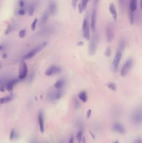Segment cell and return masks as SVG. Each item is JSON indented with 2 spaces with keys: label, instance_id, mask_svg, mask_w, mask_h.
Wrapping results in <instances>:
<instances>
[{
  "label": "cell",
  "instance_id": "6da1fadb",
  "mask_svg": "<svg viewBox=\"0 0 142 143\" xmlns=\"http://www.w3.org/2000/svg\"><path fill=\"white\" fill-rule=\"evenodd\" d=\"M88 46V54L91 56L95 55L96 53L99 43V36L97 32H94Z\"/></svg>",
  "mask_w": 142,
  "mask_h": 143
},
{
  "label": "cell",
  "instance_id": "7a4b0ae2",
  "mask_svg": "<svg viewBox=\"0 0 142 143\" xmlns=\"http://www.w3.org/2000/svg\"><path fill=\"white\" fill-rule=\"evenodd\" d=\"M133 60L131 58L128 59L125 62L120 71V74L122 77H125L128 74L133 67Z\"/></svg>",
  "mask_w": 142,
  "mask_h": 143
},
{
  "label": "cell",
  "instance_id": "3957f363",
  "mask_svg": "<svg viewBox=\"0 0 142 143\" xmlns=\"http://www.w3.org/2000/svg\"><path fill=\"white\" fill-rule=\"evenodd\" d=\"M105 34L107 41L108 42H111L113 41L114 36V26L113 23H109L107 25Z\"/></svg>",
  "mask_w": 142,
  "mask_h": 143
},
{
  "label": "cell",
  "instance_id": "277c9868",
  "mask_svg": "<svg viewBox=\"0 0 142 143\" xmlns=\"http://www.w3.org/2000/svg\"><path fill=\"white\" fill-rule=\"evenodd\" d=\"M46 45L47 43L44 42L43 44L39 45L36 47L35 48L24 56V59H29L33 57L34 56L36 55V54H37V53L39 52L40 51H41L43 49H44V48L46 46Z\"/></svg>",
  "mask_w": 142,
  "mask_h": 143
},
{
  "label": "cell",
  "instance_id": "5b68a950",
  "mask_svg": "<svg viewBox=\"0 0 142 143\" xmlns=\"http://www.w3.org/2000/svg\"><path fill=\"white\" fill-rule=\"evenodd\" d=\"M28 73V68L27 65L25 62L22 61L20 65L19 72V78L20 80L25 79Z\"/></svg>",
  "mask_w": 142,
  "mask_h": 143
},
{
  "label": "cell",
  "instance_id": "8992f818",
  "mask_svg": "<svg viewBox=\"0 0 142 143\" xmlns=\"http://www.w3.org/2000/svg\"><path fill=\"white\" fill-rule=\"evenodd\" d=\"M63 92L61 90L53 91L49 92L47 97L50 101H56L60 99L63 96Z\"/></svg>",
  "mask_w": 142,
  "mask_h": 143
},
{
  "label": "cell",
  "instance_id": "52a82bcc",
  "mask_svg": "<svg viewBox=\"0 0 142 143\" xmlns=\"http://www.w3.org/2000/svg\"><path fill=\"white\" fill-rule=\"evenodd\" d=\"M83 36L86 39L88 40L90 38L89 27L88 23V19L86 18L83 21Z\"/></svg>",
  "mask_w": 142,
  "mask_h": 143
},
{
  "label": "cell",
  "instance_id": "ba28073f",
  "mask_svg": "<svg viewBox=\"0 0 142 143\" xmlns=\"http://www.w3.org/2000/svg\"><path fill=\"white\" fill-rule=\"evenodd\" d=\"M62 71L61 68L60 67L52 65L49 67L45 72V74L47 76H50L60 73Z\"/></svg>",
  "mask_w": 142,
  "mask_h": 143
},
{
  "label": "cell",
  "instance_id": "9c48e42d",
  "mask_svg": "<svg viewBox=\"0 0 142 143\" xmlns=\"http://www.w3.org/2000/svg\"><path fill=\"white\" fill-rule=\"evenodd\" d=\"M122 57V52H119L118 51H117L113 62V69L115 71L117 70L118 68Z\"/></svg>",
  "mask_w": 142,
  "mask_h": 143
},
{
  "label": "cell",
  "instance_id": "30bf717a",
  "mask_svg": "<svg viewBox=\"0 0 142 143\" xmlns=\"http://www.w3.org/2000/svg\"><path fill=\"white\" fill-rule=\"evenodd\" d=\"M132 119L135 123H139L142 121V110L141 109H138L133 112Z\"/></svg>",
  "mask_w": 142,
  "mask_h": 143
},
{
  "label": "cell",
  "instance_id": "8fae6325",
  "mask_svg": "<svg viewBox=\"0 0 142 143\" xmlns=\"http://www.w3.org/2000/svg\"><path fill=\"white\" fill-rule=\"evenodd\" d=\"M112 129L114 131L117 132L122 135L124 134L125 133V129L124 126L120 123H116L113 124Z\"/></svg>",
  "mask_w": 142,
  "mask_h": 143
},
{
  "label": "cell",
  "instance_id": "7c38bea8",
  "mask_svg": "<svg viewBox=\"0 0 142 143\" xmlns=\"http://www.w3.org/2000/svg\"><path fill=\"white\" fill-rule=\"evenodd\" d=\"M57 4L55 0H50L48 3V12L50 14L54 16L56 13Z\"/></svg>",
  "mask_w": 142,
  "mask_h": 143
},
{
  "label": "cell",
  "instance_id": "4fadbf2b",
  "mask_svg": "<svg viewBox=\"0 0 142 143\" xmlns=\"http://www.w3.org/2000/svg\"><path fill=\"white\" fill-rule=\"evenodd\" d=\"M38 121L41 132V133H44L45 130L44 123V113L41 110H40L38 112Z\"/></svg>",
  "mask_w": 142,
  "mask_h": 143
},
{
  "label": "cell",
  "instance_id": "5bb4252c",
  "mask_svg": "<svg viewBox=\"0 0 142 143\" xmlns=\"http://www.w3.org/2000/svg\"><path fill=\"white\" fill-rule=\"evenodd\" d=\"M96 25V12L95 9L93 10L92 12L91 18V27L93 32H95Z\"/></svg>",
  "mask_w": 142,
  "mask_h": 143
},
{
  "label": "cell",
  "instance_id": "9a60e30c",
  "mask_svg": "<svg viewBox=\"0 0 142 143\" xmlns=\"http://www.w3.org/2000/svg\"><path fill=\"white\" fill-rule=\"evenodd\" d=\"M20 81L19 79H15L8 81L6 84V89L8 91H11L13 90V87L17 83Z\"/></svg>",
  "mask_w": 142,
  "mask_h": 143
},
{
  "label": "cell",
  "instance_id": "2e32d148",
  "mask_svg": "<svg viewBox=\"0 0 142 143\" xmlns=\"http://www.w3.org/2000/svg\"><path fill=\"white\" fill-rule=\"evenodd\" d=\"M109 10L111 14L113 16L114 19L115 21H116L117 19V11L116 9V7L115 6V5L113 3H111L110 4Z\"/></svg>",
  "mask_w": 142,
  "mask_h": 143
},
{
  "label": "cell",
  "instance_id": "e0dca14e",
  "mask_svg": "<svg viewBox=\"0 0 142 143\" xmlns=\"http://www.w3.org/2000/svg\"><path fill=\"white\" fill-rule=\"evenodd\" d=\"M49 17V14L48 11H45L41 16V20H40L41 24L43 25V24H46V22H47V20L48 19Z\"/></svg>",
  "mask_w": 142,
  "mask_h": 143
},
{
  "label": "cell",
  "instance_id": "ac0fdd59",
  "mask_svg": "<svg viewBox=\"0 0 142 143\" xmlns=\"http://www.w3.org/2000/svg\"><path fill=\"white\" fill-rule=\"evenodd\" d=\"M65 84V80L63 79H60L57 81L54 84V87L57 89L62 88Z\"/></svg>",
  "mask_w": 142,
  "mask_h": 143
},
{
  "label": "cell",
  "instance_id": "d6986e66",
  "mask_svg": "<svg viewBox=\"0 0 142 143\" xmlns=\"http://www.w3.org/2000/svg\"><path fill=\"white\" fill-rule=\"evenodd\" d=\"M13 95H10L6 97H3V98H0V105L1 104H3V103H6L9 102L13 99Z\"/></svg>",
  "mask_w": 142,
  "mask_h": 143
},
{
  "label": "cell",
  "instance_id": "ffe728a7",
  "mask_svg": "<svg viewBox=\"0 0 142 143\" xmlns=\"http://www.w3.org/2000/svg\"><path fill=\"white\" fill-rule=\"evenodd\" d=\"M79 99L83 103H86L88 100L87 93L85 91H82L78 95Z\"/></svg>",
  "mask_w": 142,
  "mask_h": 143
},
{
  "label": "cell",
  "instance_id": "44dd1931",
  "mask_svg": "<svg viewBox=\"0 0 142 143\" xmlns=\"http://www.w3.org/2000/svg\"><path fill=\"white\" fill-rule=\"evenodd\" d=\"M125 44H126V42H125V40L124 39H122L119 42L117 51L122 52V51L125 49Z\"/></svg>",
  "mask_w": 142,
  "mask_h": 143
},
{
  "label": "cell",
  "instance_id": "7402d4cb",
  "mask_svg": "<svg viewBox=\"0 0 142 143\" xmlns=\"http://www.w3.org/2000/svg\"><path fill=\"white\" fill-rule=\"evenodd\" d=\"M137 0H130V9L134 11L137 9Z\"/></svg>",
  "mask_w": 142,
  "mask_h": 143
},
{
  "label": "cell",
  "instance_id": "603a6c76",
  "mask_svg": "<svg viewBox=\"0 0 142 143\" xmlns=\"http://www.w3.org/2000/svg\"><path fill=\"white\" fill-rule=\"evenodd\" d=\"M108 88L114 92H116L117 90V86L113 82H109L106 85Z\"/></svg>",
  "mask_w": 142,
  "mask_h": 143
},
{
  "label": "cell",
  "instance_id": "cb8c5ba5",
  "mask_svg": "<svg viewBox=\"0 0 142 143\" xmlns=\"http://www.w3.org/2000/svg\"><path fill=\"white\" fill-rule=\"evenodd\" d=\"M111 53L112 51L111 47L110 46H108L104 52V55L107 58H109L110 57H111Z\"/></svg>",
  "mask_w": 142,
  "mask_h": 143
},
{
  "label": "cell",
  "instance_id": "d4e9b609",
  "mask_svg": "<svg viewBox=\"0 0 142 143\" xmlns=\"http://www.w3.org/2000/svg\"><path fill=\"white\" fill-rule=\"evenodd\" d=\"M122 12H124L126 4V0H118Z\"/></svg>",
  "mask_w": 142,
  "mask_h": 143
},
{
  "label": "cell",
  "instance_id": "484cf974",
  "mask_svg": "<svg viewBox=\"0 0 142 143\" xmlns=\"http://www.w3.org/2000/svg\"><path fill=\"white\" fill-rule=\"evenodd\" d=\"M133 11L130 9L129 10V21L130 24L132 25L134 23V13Z\"/></svg>",
  "mask_w": 142,
  "mask_h": 143
},
{
  "label": "cell",
  "instance_id": "4316f807",
  "mask_svg": "<svg viewBox=\"0 0 142 143\" xmlns=\"http://www.w3.org/2000/svg\"><path fill=\"white\" fill-rule=\"evenodd\" d=\"M35 7L33 4H31L29 7L28 8V13L30 16H33L34 12Z\"/></svg>",
  "mask_w": 142,
  "mask_h": 143
},
{
  "label": "cell",
  "instance_id": "83f0119b",
  "mask_svg": "<svg viewBox=\"0 0 142 143\" xmlns=\"http://www.w3.org/2000/svg\"><path fill=\"white\" fill-rule=\"evenodd\" d=\"M38 21V19L36 18L35 19L34 21H33V22L31 26V28L32 30L34 31L35 30L36 28V25L37 24V22Z\"/></svg>",
  "mask_w": 142,
  "mask_h": 143
},
{
  "label": "cell",
  "instance_id": "f1b7e54d",
  "mask_svg": "<svg viewBox=\"0 0 142 143\" xmlns=\"http://www.w3.org/2000/svg\"><path fill=\"white\" fill-rule=\"evenodd\" d=\"M26 31L25 30H22L20 31L19 32V36L21 38H23L26 35Z\"/></svg>",
  "mask_w": 142,
  "mask_h": 143
},
{
  "label": "cell",
  "instance_id": "f546056e",
  "mask_svg": "<svg viewBox=\"0 0 142 143\" xmlns=\"http://www.w3.org/2000/svg\"><path fill=\"white\" fill-rule=\"evenodd\" d=\"M89 0H83L82 3L81 4L82 5V7H83V10H85L86 8H87L88 3Z\"/></svg>",
  "mask_w": 142,
  "mask_h": 143
},
{
  "label": "cell",
  "instance_id": "4dcf8cb0",
  "mask_svg": "<svg viewBox=\"0 0 142 143\" xmlns=\"http://www.w3.org/2000/svg\"><path fill=\"white\" fill-rule=\"evenodd\" d=\"M78 0H72V5L73 9H75L76 7Z\"/></svg>",
  "mask_w": 142,
  "mask_h": 143
},
{
  "label": "cell",
  "instance_id": "1f68e13d",
  "mask_svg": "<svg viewBox=\"0 0 142 143\" xmlns=\"http://www.w3.org/2000/svg\"><path fill=\"white\" fill-rule=\"evenodd\" d=\"M15 131L14 129H13V130L11 131V134H10V141L13 140L14 139V133H15Z\"/></svg>",
  "mask_w": 142,
  "mask_h": 143
},
{
  "label": "cell",
  "instance_id": "d6a6232c",
  "mask_svg": "<svg viewBox=\"0 0 142 143\" xmlns=\"http://www.w3.org/2000/svg\"><path fill=\"white\" fill-rule=\"evenodd\" d=\"M80 104L79 101L77 100H75V107L76 109H78L80 107Z\"/></svg>",
  "mask_w": 142,
  "mask_h": 143
},
{
  "label": "cell",
  "instance_id": "836d02e7",
  "mask_svg": "<svg viewBox=\"0 0 142 143\" xmlns=\"http://www.w3.org/2000/svg\"><path fill=\"white\" fill-rule=\"evenodd\" d=\"M11 25L9 24L8 25V27L7 28L6 30H5V35H8V34H9L10 32H11Z\"/></svg>",
  "mask_w": 142,
  "mask_h": 143
},
{
  "label": "cell",
  "instance_id": "e575fe53",
  "mask_svg": "<svg viewBox=\"0 0 142 143\" xmlns=\"http://www.w3.org/2000/svg\"><path fill=\"white\" fill-rule=\"evenodd\" d=\"M78 9H79V12L80 13H82L83 9V7H82V4L81 3H79L78 4Z\"/></svg>",
  "mask_w": 142,
  "mask_h": 143
},
{
  "label": "cell",
  "instance_id": "d590c367",
  "mask_svg": "<svg viewBox=\"0 0 142 143\" xmlns=\"http://www.w3.org/2000/svg\"><path fill=\"white\" fill-rule=\"evenodd\" d=\"M19 5L21 7H23L25 5V2L23 0H20L19 2Z\"/></svg>",
  "mask_w": 142,
  "mask_h": 143
},
{
  "label": "cell",
  "instance_id": "8d00e7d4",
  "mask_svg": "<svg viewBox=\"0 0 142 143\" xmlns=\"http://www.w3.org/2000/svg\"><path fill=\"white\" fill-rule=\"evenodd\" d=\"M18 13L20 15H21V16H23V15H24L25 13V11H24V10L21 9L19 10V11H18Z\"/></svg>",
  "mask_w": 142,
  "mask_h": 143
},
{
  "label": "cell",
  "instance_id": "74e56055",
  "mask_svg": "<svg viewBox=\"0 0 142 143\" xmlns=\"http://www.w3.org/2000/svg\"><path fill=\"white\" fill-rule=\"evenodd\" d=\"M91 112H92V111H91V109H89V110L87 111V115H86V116H87V118H89L90 117V116H91Z\"/></svg>",
  "mask_w": 142,
  "mask_h": 143
},
{
  "label": "cell",
  "instance_id": "f35d334b",
  "mask_svg": "<svg viewBox=\"0 0 142 143\" xmlns=\"http://www.w3.org/2000/svg\"><path fill=\"white\" fill-rule=\"evenodd\" d=\"M19 134L16 131H15L14 136V139H17L19 138Z\"/></svg>",
  "mask_w": 142,
  "mask_h": 143
},
{
  "label": "cell",
  "instance_id": "ab89813d",
  "mask_svg": "<svg viewBox=\"0 0 142 143\" xmlns=\"http://www.w3.org/2000/svg\"><path fill=\"white\" fill-rule=\"evenodd\" d=\"M82 135V131L81 130H80V131L78 132V133H77V139H78V138L79 137H80V136Z\"/></svg>",
  "mask_w": 142,
  "mask_h": 143
},
{
  "label": "cell",
  "instance_id": "60d3db41",
  "mask_svg": "<svg viewBox=\"0 0 142 143\" xmlns=\"http://www.w3.org/2000/svg\"><path fill=\"white\" fill-rule=\"evenodd\" d=\"M84 44V42L82 41H80L78 42L77 44V46H83Z\"/></svg>",
  "mask_w": 142,
  "mask_h": 143
},
{
  "label": "cell",
  "instance_id": "b9f144b4",
  "mask_svg": "<svg viewBox=\"0 0 142 143\" xmlns=\"http://www.w3.org/2000/svg\"><path fill=\"white\" fill-rule=\"evenodd\" d=\"M89 132L90 134H91V137H92V138H93V139H94V140H95V135L91 131V130H90Z\"/></svg>",
  "mask_w": 142,
  "mask_h": 143
},
{
  "label": "cell",
  "instance_id": "7bdbcfd3",
  "mask_svg": "<svg viewBox=\"0 0 142 143\" xmlns=\"http://www.w3.org/2000/svg\"><path fill=\"white\" fill-rule=\"evenodd\" d=\"M69 143H74V137L73 136H72L71 137V138H70Z\"/></svg>",
  "mask_w": 142,
  "mask_h": 143
},
{
  "label": "cell",
  "instance_id": "ee69618b",
  "mask_svg": "<svg viewBox=\"0 0 142 143\" xmlns=\"http://www.w3.org/2000/svg\"><path fill=\"white\" fill-rule=\"evenodd\" d=\"M82 139V135H81L80 137H79L78 138V143H80L81 142Z\"/></svg>",
  "mask_w": 142,
  "mask_h": 143
},
{
  "label": "cell",
  "instance_id": "f6af8a7d",
  "mask_svg": "<svg viewBox=\"0 0 142 143\" xmlns=\"http://www.w3.org/2000/svg\"><path fill=\"white\" fill-rule=\"evenodd\" d=\"M134 143H142V141L141 139H138L135 140Z\"/></svg>",
  "mask_w": 142,
  "mask_h": 143
},
{
  "label": "cell",
  "instance_id": "bcb514c9",
  "mask_svg": "<svg viewBox=\"0 0 142 143\" xmlns=\"http://www.w3.org/2000/svg\"><path fill=\"white\" fill-rule=\"evenodd\" d=\"M5 87L4 86H2L0 87V91L1 92H5Z\"/></svg>",
  "mask_w": 142,
  "mask_h": 143
},
{
  "label": "cell",
  "instance_id": "7dc6e473",
  "mask_svg": "<svg viewBox=\"0 0 142 143\" xmlns=\"http://www.w3.org/2000/svg\"><path fill=\"white\" fill-rule=\"evenodd\" d=\"M2 58H3V59H6L7 58V54L5 53H4L3 54V56H2Z\"/></svg>",
  "mask_w": 142,
  "mask_h": 143
},
{
  "label": "cell",
  "instance_id": "c3c4849f",
  "mask_svg": "<svg viewBox=\"0 0 142 143\" xmlns=\"http://www.w3.org/2000/svg\"><path fill=\"white\" fill-rule=\"evenodd\" d=\"M81 142H82V143H86V139L85 137H83V138L82 139Z\"/></svg>",
  "mask_w": 142,
  "mask_h": 143
},
{
  "label": "cell",
  "instance_id": "681fc988",
  "mask_svg": "<svg viewBox=\"0 0 142 143\" xmlns=\"http://www.w3.org/2000/svg\"><path fill=\"white\" fill-rule=\"evenodd\" d=\"M99 0H94V4L95 5H97L98 3Z\"/></svg>",
  "mask_w": 142,
  "mask_h": 143
},
{
  "label": "cell",
  "instance_id": "f907efd6",
  "mask_svg": "<svg viewBox=\"0 0 142 143\" xmlns=\"http://www.w3.org/2000/svg\"><path fill=\"white\" fill-rule=\"evenodd\" d=\"M3 49V46L2 45H0V51H1Z\"/></svg>",
  "mask_w": 142,
  "mask_h": 143
},
{
  "label": "cell",
  "instance_id": "816d5d0a",
  "mask_svg": "<svg viewBox=\"0 0 142 143\" xmlns=\"http://www.w3.org/2000/svg\"><path fill=\"white\" fill-rule=\"evenodd\" d=\"M30 143H38L36 142H35V141H32Z\"/></svg>",
  "mask_w": 142,
  "mask_h": 143
},
{
  "label": "cell",
  "instance_id": "f5cc1de1",
  "mask_svg": "<svg viewBox=\"0 0 142 143\" xmlns=\"http://www.w3.org/2000/svg\"><path fill=\"white\" fill-rule=\"evenodd\" d=\"M113 143H119V142L118 141H116V142H114Z\"/></svg>",
  "mask_w": 142,
  "mask_h": 143
},
{
  "label": "cell",
  "instance_id": "db71d44e",
  "mask_svg": "<svg viewBox=\"0 0 142 143\" xmlns=\"http://www.w3.org/2000/svg\"><path fill=\"white\" fill-rule=\"evenodd\" d=\"M0 68H1V65H0Z\"/></svg>",
  "mask_w": 142,
  "mask_h": 143
},
{
  "label": "cell",
  "instance_id": "11a10c76",
  "mask_svg": "<svg viewBox=\"0 0 142 143\" xmlns=\"http://www.w3.org/2000/svg\"><path fill=\"white\" fill-rule=\"evenodd\" d=\"M1 81L0 80V83H1Z\"/></svg>",
  "mask_w": 142,
  "mask_h": 143
},
{
  "label": "cell",
  "instance_id": "9f6ffc18",
  "mask_svg": "<svg viewBox=\"0 0 142 143\" xmlns=\"http://www.w3.org/2000/svg\"><path fill=\"white\" fill-rule=\"evenodd\" d=\"M48 143V142H46V143Z\"/></svg>",
  "mask_w": 142,
  "mask_h": 143
}]
</instances>
